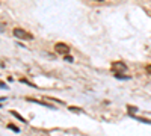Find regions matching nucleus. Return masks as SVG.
I'll return each mask as SVG.
<instances>
[{
    "instance_id": "6",
    "label": "nucleus",
    "mask_w": 151,
    "mask_h": 136,
    "mask_svg": "<svg viewBox=\"0 0 151 136\" xmlns=\"http://www.w3.org/2000/svg\"><path fill=\"white\" fill-rule=\"evenodd\" d=\"M9 129H12V130H14V132H20V129H17L15 126H12V124H9Z\"/></svg>"
},
{
    "instance_id": "8",
    "label": "nucleus",
    "mask_w": 151,
    "mask_h": 136,
    "mask_svg": "<svg viewBox=\"0 0 151 136\" xmlns=\"http://www.w3.org/2000/svg\"><path fill=\"white\" fill-rule=\"evenodd\" d=\"M97 2H103V0H97Z\"/></svg>"
},
{
    "instance_id": "3",
    "label": "nucleus",
    "mask_w": 151,
    "mask_h": 136,
    "mask_svg": "<svg viewBox=\"0 0 151 136\" xmlns=\"http://www.w3.org/2000/svg\"><path fill=\"white\" fill-rule=\"evenodd\" d=\"M55 50L58 53H60V55H68L70 47L67 44H64V42H58V44H55Z\"/></svg>"
},
{
    "instance_id": "5",
    "label": "nucleus",
    "mask_w": 151,
    "mask_h": 136,
    "mask_svg": "<svg viewBox=\"0 0 151 136\" xmlns=\"http://www.w3.org/2000/svg\"><path fill=\"white\" fill-rule=\"evenodd\" d=\"M145 70H147V73L151 76V64H150V65H147V67H145Z\"/></svg>"
},
{
    "instance_id": "4",
    "label": "nucleus",
    "mask_w": 151,
    "mask_h": 136,
    "mask_svg": "<svg viewBox=\"0 0 151 136\" xmlns=\"http://www.w3.org/2000/svg\"><path fill=\"white\" fill-rule=\"evenodd\" d=\"M115 77H116V79H119V80H130V77H129V76H122L121 73H116V74H115Z\"/></svg>"
},
{
    "instance_id": "7",
    "label": "nucleus",
    "mask_w": 151,
    "mask_h": 136,
    "mask_svg": "<svg viewBox=\"0 0 151 136\" xmlns=\"http://www.w3.org/2000/svg\"><path fill=\"white\" fill-rule=\"evenodd\" d=\"M65 60H70V62H73V58L68 56V55H65Z\"/></svg>"
},
{
    "instance_id": "1",
    "label": "nucleus",
    "mask_w": 151,
    "mask_h": 136,
    "mask_svg": "<svg viewBox=\"0 0 151 136\" xmlns=\"http://www.w3.org/2000/svg\"><path fill=\"white\" fill-rule=\"evenodd\" d=\"M14 35L17 36V38H20V40H33V35L32 33L26 32L24 29H20V27L14 29Z\"/></svg>"
},
{
    "instance_id": "2",
    "label": "nucleus",
    "mask_w": 151,
    "mask_h": 136,
    "mask_svg": "<svg viewBox=\"0 0 151 136\" xmlns=\"http://www.w3.org/2000/svg\"><path fill=\"white\" fill-rule=\"evenodd\" d=\"M112 71H113V74L127 71V65H125L124 62H121V60H118V62H113V64H112Z\"/></svg>"
}]
</instances>
